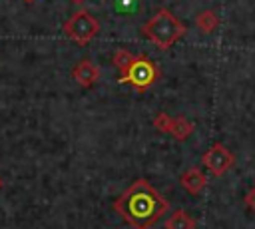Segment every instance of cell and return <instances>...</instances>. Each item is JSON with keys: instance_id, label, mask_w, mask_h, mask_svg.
<instances>
[{"instance_id": "obj_8", "label": "cell", "mask_w": 255, "mask_h": 229, "mask_svg": "<svg viewBox=\"0 0 255 229\" xmlns=\"http://www.w3.org/2000/svg\"><path fill=\"white\" fill-rule=\"evenodd\" d=\"M165 229H195V221L191 215H187L183 209L173 211L167 221H165Z\"/></svg>"}, {"instance_id": "obj_6", "label": "cell", "mask_w": 255, "mask_h": 229, "mask_svg": "<svg viewBox=\"0 0 255 229\" xmlns=\"http://www.w3.org/2000/svg\"><path fill=\"white\" fill-rule=\"evenodd\" d=\"M72 78H74V82L78 84V86H82V88H92L98 80H100V68L92 62V60H80L76 66H74V70H72Z\"/></svg>"}, {"instance_id": "obj_14", "label": "cell", "mask_w": 255, "mask_h": 229, "mask_svg": "<svg viewBox=\"0 0 255 229\" xmlns=\"http://www.w3.org/2000/svg\"><path fill=\"white\" fill-rule=\"evenodd\" d=\"M70 2H72V4H84L86 0H70Z\"/></svg>"}, {"instance_id": "obj_11", "label": "cell", "mask_w": 255, "mask_h": 229, "mask_svg": "<svg viewBox=\"0 0 255 229\" xmlns=\"http://www.w3.org/2000/svg\"><path fill=\"white\" fill-rule=\"evenodd\" d=\"M133 60V54L131 52H128V50H118L116 54H114V64H116V68L122 72V70H126L128 68V64Z\"/></svg>"}, {"instance_id": "obj_13", "label": "cell", "mask_w": 255, "mask_h": 229, "mask_svg": "<svg viewBox=\"0 0 255 229\" xmlns=\"http://www.w3.org/2000/svg\"><path fill=\"white\" fill-rule=\"evenodd\" d=\"M245 203H247L251 209H255V187L245 195Z\"/></svg>"}, {"instance_id": "obj_15", "label": "cell", "mask_w": 255, "mask_h": 229, "mask_svg": "<svg viewBox=\"0 0 255 229\" xmlns=\"http://www.w3.org/2000/svg\"><path fill=\"white\" fill-rule=\"evenodd\" d=\"M0 189H2V177H0Z\"/></svg>"}, {"instance_id": "obj_16", "label": "cell", "mask_w": 255, "mask_h": 229, "mask_svg": "<svg viewBox=\"0 0 255 229\" xmlns=\"http://www.w3.org/2000/svg\"><path fill=\"white\" fill-rule=\"evenodd\" d=\"M26 2H30V0H26Z\"/></svg>"}, {"instance_id": "obj_12", "label": "cell", "mask_w": 255, "mask_h": 229, "mask_svg": "<svg viewBox=\"0 0 255 229\" xmlns=\"http://www.w3.org/2000/svg\"><path fill=\"white\" fill-rule=\"evenodd\" d=\"M153 125H155V129H159V131L171 133V129H173V117H169L167 114H159V115H155Z\"/></svg>"}, {"instance_id": "obj_4", "label": "cell", "mask_w": 255, "mask_h": 229, "mask_svg": "<svg viewBox=\"0 0 255 229\" xmlns=\"http://www.w3.org/2000/svg\"><path fill=\"white\" fill-rule=\"evenodd\" d=\"M100 32V22L96 16H92L88 10H78L74 12L66 22H64V34L80 44V46H86L88 42H92Z\"/></svg>"}, {"instance_id": "obj_9", "label": "cell", "mask_w": 255, "mask_h": 229, "mask_svg": "<svg viewBox=\"0 0 255 229\" xmlns=\"http://www.w3.org/2000/svg\"><path fill=\"white\" fill-rule=\"evenodd\" d=\"M195 24H197V28H199L201 32L209 34V32H213V30L217 28L219 18H217V14H215L213 10H203V12H199V14H197Z\"/></svg>"}, {"instance_id": "obj_3", "label": "cell", "mask_w": 255, "mask_h": 229, "mask_svg": "<svg viewBox=\"0 0 255 229\" xmlns=\"http://www.w3.org/2000/svg\"><path fill=\"white\" fill-rule=\"evenodd\" d=\"M120 74H122L120 82L133 86L137 92L147 90L157 80V68H155V64L145 54L133 56V60L128 64V68L122 70Z\"/></svg>"}, {"instance_id": "obj_10", "label": "cell", "mask_w": 255, "mask_h": 229, "mask_svg": "<svg viewBox=\"0 0 255 229\" xmlns=\"http://www.w3.org/2000/svg\"><path fill=\"white\" fill-rule=\"evenodd\" d=\"M191 131H193V125H191L185 117H175V119H173V129H171V133H173L177 139H185Z\"/></svg>"}, {"instance_id": "obj_1", "label": "cell", "mask_w": 255, "mask_h": 229, "mask_svg": "<svg viewBox=\"0 0 255 229\" xmlns=\"http://www.w3.org/2000/svg\"><path fill=\"white\" fill-rule=\"evenodd\" d=\"M114 209L133 229H149L169 209V203L153 189L147 179H135L114 201Z\"/></svg>"}, {"instance_id": "obj_7", "label": "cell", "mask_w": 255, "mask_h": 229, "mask_svg": "<svg viewBox=\"0 0 255 229\" xmlns=\"http://www.w3.org/2000/svg\"><path fill=\"white\" fill-rule=\"evenodd\" d=\"M181 185H183V189L187 191V193H191V195H197V193H201V189L205 187V175L201 173V169H197V167H191V169H187L183 175H181Z\"/></svg>"}, {"instance_id": "obj_2", "label": "cell", "mask_w": 255, "mask_h": 229, "mask_svg": "<svg viewBox=\"0 0 255 229\" xmlns=\"http://www.w3.org/2000/svg\"><path fill=\"white\" fill-rule=\"evenodd\" d=\"M141 34L151 42L155 44L157 48L161 50H167L171 48L179 38L185 36L187 28L185 24L175 16L171 14L167 8H159L145 24H141Z\"/></svg>"}, {"instance_id": "obj_5", "label": "cell", "mask_w": 255, "mask_h": 229, "mask_svg": "<svg viewBox=\"0 0 255 229\" xmlns=\"http://www.w3.org/2000/svg\"><path fill=\"white\" fill-rule=\"evenodd\" d=\"M203 165H205L211 173L223 175V173L233 165V153L227 151L225 145L215 143V145H211V147L203 153Z\"/></svg>"}]
</instances>
